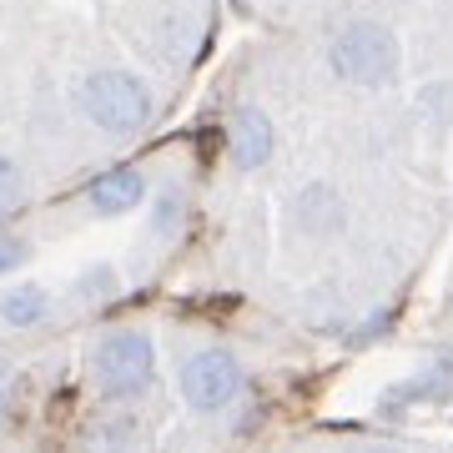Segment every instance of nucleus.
Instances as JSON below:
<instances>
[{"label": "nucleus", "mask_w": 453, "mask_h": 453, "mask_svg": "<svg viewBox=\"0 0 453 453\" xmlns=\"http://www.w3.org/2000/svg\"><path fill=\"white\" fill-rule=\"evenodd\" d=\"M76 111L91 121L96 131H111V136H142L157 116V101H151V86L136 76V71H121V65H96L76 81Z\"/></svg>", "instance_id": "nucleus-1"}, {"label": "nucleus", "mask_w": 453, "mask_h": 453, "mask_svg": "<svg viewBox=\"0 0 453 453\" xmlns=\"http://www.w3.org/2000/svg\"><path fill=\"white\" fill-rule=\"evenodd\" d=\"M327 65H333V76L357 91H383V86L398 81V71H403V50H398V35L388 26H378V20H353V26H342L333 35V46H327Z\"/></svg>", "instance_id": "nucleus-2"}, {"label": "nucleus", "mask_w": 453, "mask_h": 453, "mask_svg": "<svg viewBox=\"0 0 453 453\" xmlns=\"http://www.w3.org/2000/svg\"><path fill=\"white\" fill-rule=\"evenodd\" d=\"M91 378L111 403H131L157 383V342L142 327H111L91 348Z\"/></svg>", "instance_id": "nucleus-3"}, {"label": "nucleus", "mask_w": 453, "mask_h": 453, "mask_svg": "<svg viewBox=\"0 0 453 453\" xmlns=\"http://www.w3.org/2000/svg\"><path fill=\"white\" fill-rule=\"evenodd\" d=\"M177 383H181V398H187L192 413L217 418V413H226L247 393V372L237 363V353H226L222 342H202V348H192V353L181 357Z\"/></svg>", "instance_id": "nucleus-4"}, {"label": "nucleus", "mask_w": 453, "mask_h": 453, "mask_svg": "<svg viewBox=\"0 0 453 453\" xmlns=\"http://www.w3.org/2000/svg\"><path fill=\"white\" fill-rule=\"evenodd\" d=\"M226 146H232V162L242 172H262L277 157V127L262 106H237L232 127H226Z\"/></svg>", "instance_id": "nucleus-5"}, {"label": "nucleus", "mask_w": 453, "mask_h": 453, "mask_svg": "<svg viewBox=\"0 0 453 453\" xmlns=\"http://www.w3.org/2000/svg\"><path fill=\"white\" fill-rule=\"evenodd\" d=\"M56 318V292L41 282H16V288L0 292V323L16 327V333H35Z\"/></svg>", "instance_id": "nucleus-6"}, {"label": "nucleus", "mask_w": 453, "mask_h": 453, "mask_svg": "<svg viewBox=\"0 0 453 453\" xmlns=\"http://www.w3.org/2000/svg\"><path fill=\"white\" fill-rule=\"evenodd\" d=\"M142 196H146V177L131 172V166H121V172H101V177L86 187V207L96 211V217H121V211H131Z\"/></svg>", "instance_id": "nucleus-7"}, {"label": "nucleus", "mask_w": 453, "mask_h": 453, "mask_svg": "<svg viewBox=\"0 0 453 453\" xmlns=\"http://www.w3.org/2000/svg\"><path fill=\"white\" fill-rule=\"evenodd\" d=\"M292 211H297L303 232H333V226H342V196L333 181H308L297 192V202H292Z\"/></svg>", "instance_id": "nucleus-8"}, {"label": "nucleus", "mask_w": 453, "mask_h": 453, "mask_svg": "<svg viewBox=\"0 0 453 453\" xmlns=\"http://www.w3.org/2000/svg\"><path fill=\"white\" fill-rule=\"evenodd\" d=\"M434 403V398H453V342L449 348H438V357L418 378H408L403 388H393V403Z\"/></svg>", "instance_id": "nucleus-9"}, {"label": "nucleus", "mask_w": 453, "mask_h": 453, "mask_svg": "<svg viewBox=\"0 0 453 453\" xmlns=\"http://www.w3.org/2000/svg\"><path fill=\"white\" fill-rule=\"evenodd\" d=\"M181 222H187V196H181L177 187H162V192H157V202H151L146 237H151V242H172V237L181 232Z\"/></svg>", "instance_id": "nucleus-10"}, {"label": "nucleus", "mask_w": 453, "mask_h": 453, "mask_svg": "<svg viewBox=\"0 0 453 453\" xmlns=\"http://www.w3.org/2000/svg\"><path fill=\"white\" fill-rule=\"evenodd\" d=\"M157 41H162V50L177 61V56H192L196 50V20L187 16H162L157 20Z\"/></svg>", "instance_id": "nucleus-11"}, {"label": "nucleus", "mask_w": 453, "mask_h": 453, "mask_svg": "<svg viewBox=\"0 0 453 453\" xmlns=\"http://www.w3.org/2000/svg\"><path fill=\"white\" fill-rule=\"evenodd\" d=\"M26 196V181H20V166L11 157H0V217H11Z\"/></svg>", "instance_id": "nucleus-12"}, {"label": "nucleus", "mask_w": 453, "mask_h": 453, "mask_svg": "<svg viewBox=\"0 0 453 453\" xmlns=\"http://www.w3.org/2000/svg\"><path fill=\"white\" fill-rule=\"evenodd\" d=\"M26 262H31V242L16 237V232H0V277L16 273V267H26Z\"/></svg>", "instance_id": "nucleus-13"}]
</instances>
